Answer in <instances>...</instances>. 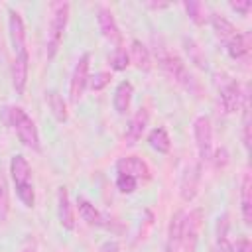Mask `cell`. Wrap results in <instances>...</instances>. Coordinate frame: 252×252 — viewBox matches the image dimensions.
I'll return each instance as SVG.
<instances>
[{"label": "cell", "mask_w": 252, "mask_h": 252, "mask_svg": "<svg viewBox=\"0 0 252 252\" xmlns=\"http://www.w3.org/2000/svg\"><path fill=\"white\" fill-rule=\"evenodd\" d=\"M228 213H222L219 219H217V252H232V240L228 236V226H230V220H228Z\"/></svg>", "instance_id": "cell-22"}, {"label": "cell", "mask_w": 252, "mask_h": 252, "mask_svg": "<svg viewBox=\"0 0 252 252\" xmlns=\"http://www.w3.org/2000/svg\"><path fill=\"white\" fill-rule=\"evenodd\" d=\"M183 45H185V51H187L189 59H191L197 67L205 69V67H207V57L203 55V51H201V47L197 45V41L191 39V37H183Z\"/></svg>", "instance_id": "cell-27"}, {"label": "cell", "mask_w": 252, "mask_h": 252, "mask_svg": "<svg viewBox=\"0 0 252 252\" xmlns=\"http://www.w3.org/2000/svg\"><path fill=\"white\" fill-rule=\"evenodd\" d=\"M57 219H59V224L65 230H73L75 228L73 205H71V199H69V191L63 185L57 189Z\"/></svg>", "instance_id": "cell-13"}, {"label": "cell", "mask_w": 252, "mask_h": 252, "mask_svg": "<svg viewBox=\"0 0 252 252\" xmlns=\"http://www.w3.org/2000/svg\"><path fill=\"white\" fill-rule=\"evenodd\" d=\"M240 98H242V91H240V85L232 79H228L220 91H219V102H220V108L224 114H232L238 110L240 106Z\"/></svg>", "instance_id": "cell-11"}, {"label": "cell", "mask_w": 252, "mask_h": 252, "mask_svg": "<svg viewBox=\"0 0 252 252\" xmlns=\"http://www.w3.org/2000/svg\"><path fill=\"white\" fill-rule=\"evenodd\" d=\"M132 94H134V87L130 81H120L114 89V96H112V104H114V110L118 114H124L130 106V100H132Z\"/></svg>", "instance_id": "cell-20"}, {"label": "cell", "mask_w": 252, "mask_h": 252, "mask_svg": "<svg viewBox=\"0 0 252 252\" xmlns=\"http://www.w3.org/2000/svg\"><path fill=\"white\" fill-rule=\"evenodd\" d=\"M8 33H10V41L16 53L26 49V26L22 16L16 10H8Z\"/></svg>", "instance_id": "cell-12"}, {"label": "cell", "mask_w": 252, "mask_h": 252, "mask_svg": "<svg viewBox=\"0 0 252 252\" xmlns=\"http://www.w3.org/2000/svg\"><path fill=\"white\" fill-rule=\"evenodd\" d=\"M69 2H51V16L47 26V59H53L69 22Z\"/></svg>", "instance_id": "cell-3"}, {"label": "cell", "mask_w": 252, "mask_h": 252, "mask_svg": "<svg viewBox=\"0 0 252 252\" xmlns=\"http://www.w3.org/2000/svg\"><path fill=\"white\" fill-rule=\"evenodd\" d=\"M28 73H30V55H28V49H24L16 53L12 61V87L16 94H24L28 85Z\"/></svg>", "instance_id": "cell-10"}, {"label": "cell", "mask_w": 252, "mask_h": 252, "mask_svg": "<svg viewBox=\"0 0 252 252\" xmlns=\"http://www.w3.org/2000/svg\"><path fill=\"white\" fill-rule=\"evenodd\" d=\"M100 252H120V246H118V242L108 240V242H104V244L100 246Z\"/></svg>", "instance_id": "cell-36"}, {"label": "cell", "mask_w": 252, "mask_h": 252, "mask_svg": "<svg viewBox=\"0 0 252 252\" xmlns=\"http://www.w3.org/2000/svg\"><path fill=\"white\" fill-rule=\"evenodd\" d=\"M232 252H252V244L248 236H238L232 242Z\"/></svg>", "instance_id": "cell-34"}, {"label": "cell", "mask_w": 252, "mask_h": 252, "mask_svg": "<svg viewBox=\"0 0 252 252\" xmlns=\"http://www.w3.org/2000/svg\"><path fill=\"white\" fill-rule=\"evenodd\" d=\"M116 187L120 193H134L138 189V179L130 177V175H118L116 177Z\"/></svg>", "instance_id": "cell-32"}, {"label": "cell", "mask_w": 252, "mask_h": 252, "mask_svg": "<svg viewBox=\"0 0 252 252\" xmlns=\"http://www.w3.org/2000/svg\"><path fill=\"white\" fill-rule=\"evenodd\" d=\"M148 6H150V8H154V10H158V8H167L169 4H159V2L156 4V2H148Z\"/></svg>", "instance_id": "cell-37"}, {"label": "cell", "mask_w": 252, "mask_h": 252, "mask_svg": "<svg viewBox=\"0 0 252 252\" xmlns=\"http://www.w3.org/2000/svg\"><path fill=\"white\" fill-rule=\"evenodd\" d=\"M130 61L144 73H148L152 69V55H150V49L140 41V39H132L130 43V53H128Z\"/></svg>", "instance_id": "cell-18"}, {"label": "cell", "mask_w": 252, "mask_h": 252, "mask_svg": "<svg viewBox=\"0 0 252 252\" xmlns=\"http://www.w3.org/2000/svg\"><path fill=\"white\" fill-rule=\"evenodd\" d=\"M24 252H30V250H24Z\"/></svg>", "instance_id": "cell-38"}, {"label": "cell", "mask_w": 252, "mask_h": 252, "mask_svg": "<svg viewBox=\"0 0 252 252\" xmlns=\"http://www.w3.org/2000/svg\"><path fill=\"white\" fill-rule=\"evenodd\" d=\"M199 183H201V161H195L185 167L181 181H179V195L185 203L195 199V195L199 191Z\"/></svg>", "instance_id": "cell-8"}, {"label": "cell", "mask_w": 252, "mask_h": 252, "mask_svg": "<svg viewBox=\"0 0 252 252\" xmlns=\"http://www.w3.org/2000/svg\"><path fill=\"white\" fill-rule=\"evenodd\" d=\"M226 51L232 59H244L250 53V37L246 33H236V37H232L226 43Z\"/></svg>", "instance_id": "cell-24"}, {"label": "cell", "mask_w": 252, "mask_h": 252, "mask_svg": "<svg viewBox=\"0 0 252 252\" xmlns=\"http://www.w3.org/2000/svg\"><path fill=\"white\" fill-rule=\"evenodd\" d=\"M89 63H91V53H83L73 69L71 81H69V98L71 102H79V98L83 96V91L87 87L89 81Z\"/></svg>", "instance_id": "cell-6"}, {"label": "cell", "mask_w": 252, "mask_h": 252, "mask_svg": "<svg viewBox=\"0 0 252 252\" xmlns=\"http://www.w3.org/2000/svg\"><path fill=\"white\" fill-rule=\"evenodd\" d=\"M148 120H150V112H148V108H138L136 110V114L130 118V122H128V126H126V132H124V140H126V144H136L140 138H142V134H144V130H146V126H148Z\"/></svg>", "instance_id": "cell-14"}, {"label": "cell", "mask_w": 252, "mask_h": 252, "mask_svg": "<svg viewBox=\"0 0 252 252\" xmlns=\"http://www.w3.org/2000/svg\"><path fill=\"white\" fill-rule=\"evenodd\" d=\"M211 159H215V165H217V167H224L226 161H228V154H226L224 148H220V150L213 152V158H211Z\"/></svg>", "instance_id": "cell-35"}, {"label": "cell", "mask_w": 252, "mask_h": 252, "mask_svg": "<svg viewBox=\"0 0 252 252\" xmlns=\"http://www.w3.org/2000/svg\"><path fill=\"white\" fill-rule=\"evenodd\" d=\"M96 22H98V30L100 33L104 35V39L114 45V49L122 47V33H120V28L112 16V12L108 8H98L96 12Z\"/></svg>", "instance_id": "cell-7"}, {"label": "cell", "mask_w": 252, "mask_h": 252, "mask_svg": "<svg viewBox=\"0 0 252 252\" xmlns=\"http://www.w3.org/2000/svg\"><path fill=\"white\" fill-rule=\"evenodd\" d=\"M110 79H112V75H110L108 71H96V73L89 75L87 87H89L91 91H102V89L110 83Z\"/></svg>", "instance_id": "cell-28"}, {"label": "cell", "mask_w": 252, "mask_h": 252, "mask_svg": "<svg viewBox=\"0 0 252 252\" xmlns=\"http://www.w3.org/2000/svg\"><path fill=\"white\" fill-rule=\"evenodd\" d=\"M213 252H217V250H213Z\"/></svg>", "instance_id": "cell-39"}, {"label": "cell", "mask_w": 252, "mask_h": 252, "mask_svg": "<svg viewBox=\"0 0 252 252\" xmlns=\"http://www.w3.org/2000/svg\"><path fill=\"white\" fill-rule=\"evenodd\" d=\"M45 100H47V106H49L51 114L55 116V120H57V122H67V118H69V114H67V102H65V98L59 94V91L49 89V91L45 93Z\"/></svg>", "instance_id": "cell-23"}, {"label": "cell", "mask_w": 252, "mask_h": 252, "mask_svg": "<svg viewBox=\"0 0 252 252\" xmlns=\"http://www.w3.org/2000/svg\"><path fill=\"white\" fill-rule=\"evenodd\" d=\"M183 217L185 213L179 209L173 213L169 226H167V238H165V252H177L181 246V228H183Z\"/></svg>", "instance_id": "cell-15"}, {"label": "cell", "mask_w": 252, "mask_h": 252, "mask_svg": "<svg viewBox=\"0 0 252 252\" xmlns=\"http://www.w3.org/2000/svg\"><path fill=\"white\" fill-rule=\"evenodd\" d=\"M10 175H12L14 185L30 183V179H32V167H30L28 159L22 154H16L12 158V161H10Z\"/></svg>", "instance_id": "cell-19"}, {"label": "cell", "mask_w": 252, "mask_h": 252, "mask_svg": "<svg viewBox=\"0 0 252 252\" xmlns=\"http://www.w3.org/2000/svg\"><path fill=\"white\" fill-rule=\"evenodd\" d=\"M201 226H203V209H193L189 215L183 217L181 246L185 248V252H195Z\"/></svg>", "instance_id": "cell-5"}, {"label": "cell", "mask_w": 252, "mask_h": 252, "mask_svg": "<svg viewBox=\"0 0 252 252\" xmlns=\"http://www.w3.org/2000/svg\"><path fill=\"white\" fill-rule=\"evenodd\" d=\"M185 6V12H187V16H189V20L195 24V26H203L205 22H207V8H205V4L203 2H197V0H189V2H185L183 4Z\"/></svg>", "instance_id": "cell-26"}, {"label": "cell", "mask_w": 252, "mask_h": 252, "mask_svg": "<svg viewBox=\"0 0 252 252\" xmlns=\"http://www.w3.org/2000/svg\"><path fill=\"white\" fill-rule=\"evenodd\" d=\"M10 213V197H8V185L6 181L0 177V222H4L8 219Z\"/></svg>", "instance_id": "cell-31"}, {"label": "cell", "mask_w": 252, "mask_h": 252, "mask_svg": "<svg viewBox=\"0 0 252 252\" xmlns=\"http://www.w3.org/2000/svg\"><path fill=\"white\" fill-rule=\"evenodd\" d=\"M148 144L158 152V154H169L171 150V138L165 128H154L148 134Z\"/></svg>", "instance_id": "cell-25"}, {"label": "cell", "mask_w": 252, "mask_h": 252, "mask_svg": "<svg viewBox=\"0 0 252 252\" xmlns=\"http://www.w3.org/2000/svg\"><path fill=\"white\" fill-rule=\"evenodd\" d=\"M77 209H79V217L89 224V226H106L104 215L87 199L79 197L77 199Z\"/></svg>", "instance_id": "cell-17"}, {"label": "cell", "mask_w": 252, "mask_h": 252, "mask_svg": "<svg viewBox=\"0 0 252 252\" xmlns=\"http://www.w3.org/2000/svg\"><path fill=\"white\" fill-rule=\"evenodd\" d=\"M116 171L118 175H130L134 179H150L152 177V169L150 165L138 158V156H124L116 161Z\"/></svg>", "instance_id": "cell-9"}, {"label": "cell", "mask_w": 252, "mask_h": 252, "mask_svg": "<svg viewBox=\"0 0 252 252\" xmlns=\"http://www.w3.org/2000/svg\"><path fill=\"white\" fill-rule=\"evenodd\" d=\"M228 6H230L234 12H238L240 16H248V12L252 10V2H250V0H236V2L230 0Z\"/></svg>", "instance_id": "cell-33"}, {"label": "cell", "mask_w": 252, "mask_h": 252, "mask_svg": "<svg viewBox=\"0 0 252 252\" xmlns=\"http://www.w3.org/2000/svg\"><path fill=\"white\" fill-rule=\"evenodd\" d=\"M16 195H18V199H20L28 209L33 207V203H35V193H33V185H32V183L16 185Z\"/></svg>", "instance_id": "cell-30"}, {"label": "cell", "mask_w": 252, "mask_h": 252, "mask_svg": "<svg viewBox=\"0 0 252 252\" xmlns=\"http://www.w3.org/2000/svg\"><path fill=\"white\" fill-rule=\"evenodd\" d=\"M209 20H211V26H213V32H215V35L226 45L232 37H236V33H238V30L234 28V24L230 22V20H226L222 14H217V12H213L211 16H209Z\"/></svg>", "instance_id": "cell-16"}, {"label": "cell", "mask_w": 252, "mask_h": 252, "mask_svg": "<svg viewBox=\"0 0 252 252\" xmlns=\"http://www.w3.org/2000/svg\"><path fill=\"white\" fill-rule=\"evenodd\" d=\"M193 134H195V144H197V154L199 161H211L213 158V124L211 118L201 114L193 122Z\"/></svg>", "instance_id": "cell-4"}, {"label": "cell", "mask_w": 252, "mask_h": 252, "mask_svg": "<svg viewBox=\"0 0 252 252\" xmlns=\"http://www.w3.org/2000/svg\"><path fill=\"white\" fill-rule=\"evenodd\" d=\"M128 65H130L128 51H126L124 47L114 49V53L110 55V69H114V71H124Z\"/></svg>", "instance_id": "cell-29"}, {"label": "cell", "mask_w": 252, "mask_h": 252, "mask_svg": "<svg viewBox=\"0 0 252 252\" xmlns=\"http://www.w3.org/2000/svg\"><path fill=\"white\" fill-rule=\"evenodd\" d=\"M6 120H8V124L16 130L20 142H22L26 148L35 150V152L41 150L39 132H37V128H35V122L28 116V112H26L22 106H10V108H6Z\"/></svg>", "instance_id": "cell-2"}, {"label": "cell", "mask_w": 252, "mask_h": 252, "mask_svg": "<svg viewBox=\"0 0 252 252\" xmlns=\"http://www.w3.org/2000/svg\"><path fill=\"white\" fill-rule=\"evenodd\" d=\"M240 213H242V220L250 224L252 222V179L248 173L242 175V183H240Z\"/></svg>", "instance_id": "cell-21"}, {"label": "cell", "mask_w": 252, "mask_h": 252, "mask_svg": "<svg viewBox=\"0 0 252 252\" xmlns=\"http://www.w3.org/2000/svg\"><path fill=\"white\" fill-rule=\"evenodd\" d=\"M154 55H156V59H158V65H159L175 83H179V85H181L183 89H187V91H193V93L199 91V87H197L195 79L191 77V73L187 71L183 59H181L177 53H173L163 41H159V39L156 41Z\"/></svg>", "instance_id": "cell-1"}]
</instances>
